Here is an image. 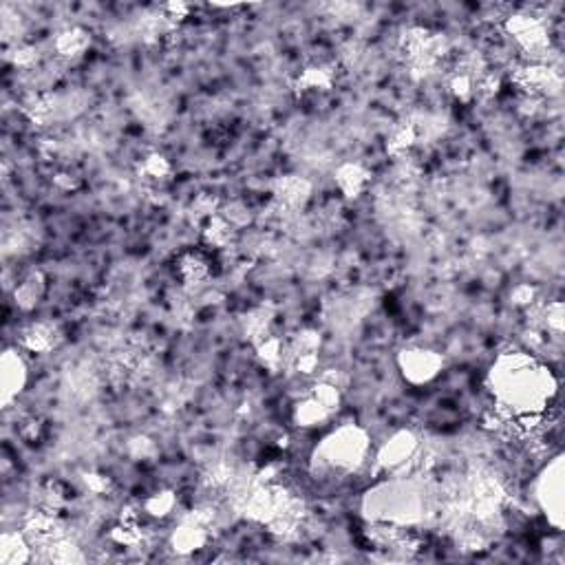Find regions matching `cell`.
Listing matches in <instances>:
<instances>
[{
    "label": "cell",
    "instance_id": "obj_1",
    "mask_svg": "<svg viewBox=\"0 0 565 565\" xmlns=\"http://www.w3.org/2000/svg\"><path fill=\"white\" fill-rule=\"evenodd\" d=\"M439 364V358L429 351H408L402 358V369L413 383H426V380L437 375Z\"/></svg>",
    "mask_w": 565,
    "mask_h": 565
},
{
    "label": "cell",
    "instance_id": "obj_2",
    "mask_svg": "<svg viewBox=\"0 0 565 565\" xmlns=\"http://www.w3.org/2000/svg\"><path fill=\"white\" fill-rule=\"evenodd\" d=\"M335 179H338V186L351 197V194L360 192V188L364 186V181H366V175L360 171L358 166H345Z\"/></svg>",
    "mask_w": 565,
    "mask_h": 565
},
{
    "label": "cell",
    "instance_id": "obj_3",
    "mask_svg": "<svg viewBox=\"0 0 565 565\" xmlns=\"http://www.w3.org/2000/svg\"><path fill=\"white\" fill-rule=\"evenodd\" d=\"M327 413H329V411L314 398L312 402L298 406V411H296V420H298L303 426H314V424H318V422H323V420L327 418Z\"/></svg>",
    "mask_w": 565,
    "mask_h": 565
},
{
    "label": "cell",
    "instance_id": "obj_4",
    "mask_svg": "<svg viewBox=\"0 0 565 565\" xmlns=\"http://www.w3.org/2000/svg\"><path fill=\"white\" fill-rule=\"evenodd\" d=\"M86 47V38L82 32H69L58 40V49L67 55H78Z\"/></svg>",
    "mask_w": 565,
    "mask_h": 565
}]
</instances>
